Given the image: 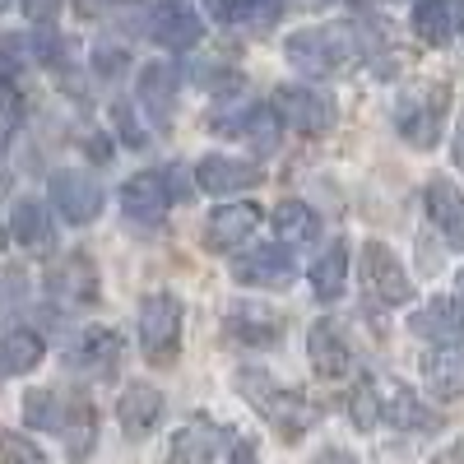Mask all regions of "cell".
<instances>
[{"label":"cell","mask_w":464,"mask_h":464,"mask_svg":"<svg viewBox=\"0 0 464 464\" xmlns=\"http://www.w3.org/2000/svg\"><path fill=\"white\" fill-rule=\"evenodd\" d=\"M269 223H275V232L284 242H312V237H321V214L306 209L302 200H284L275 214H269Z\"/></svg>","instance_id":"cell-28"},{"label":"cell","mask_w":464,"mask_h":464,"mask_svg":"<svg viewBox=\"0 0 464 464\" xmlns=\"http://www.w3.org/2000/svg\"><path fill=\"white\" fill-rule=\"evenodd\" d=\"M14 126H19V116H14V107H0V149L10 144V135H14Z\"/></svg>","instance_id":"cell-37"},{"label":"cell","mask_w":464,"mask_h":464,"mask_svg":"<svg viewBox=\"0 0 464 464\" xmlns=\"http://www.w3.org/2000/svg\"><path fill=\"white\" fill-rule=\"evenodd\" d=\"M172 205V177L168 172H135L121 186V209L135 223H159Z\"/></svg>","instance_id":"cell-12"},{"label":"cell","mask_w":464,"mask_h":464,"mask_svg":"<svg viewBox=\"0 0 464 464\" xmlns=\"http://www.w3.org/2000/svg\"><path fill=\"white\" fill-rule=\"evenodd\" d=\"M422 205H428V218L446 237V246L464 251V190H455L446 177H437V181H428V190H422Z\"/></svg>","instance_id":"cell-17"},{"label":"cell","mask_w":464,"mask_h":464,"mask_svg":"<svg viewBox=\"0 0 464 464\" xmlns=\"http://www.w3.org/2000/svg\"><path fill=\"white\" fill-rule=\"evenodd\" d=\"M116 418H121V428H126V437H149L153 428H159V418H163V395L153 391V385H144V381H135V385H126L121 391V400H116Z\"/></svg>","instance_id":"cell-20"},{"label":"cell","mask_w":464,"mask_h":464,"mask_svg":"<svg viewBox=\"0 0 464 464\" xmlns=\"http://www.w3.org/2000/svg\"><path fill=\"white\" fill-rule=\"evenodd\" d=\"M43 353H47V343H43V334H33V330L0 334V372H5V376L33 372L37 362H43Z\"/></svg>","instance_id":"cell-26"},{"label":"cell","mask_w":464,"mask_h":464,"mask_svg":"<svg viewBox=\"0 0 464 464\" xmlns=\"http://www.w3.org/2000/svg\"><path fill=\"white\" fill-rule=\"evenodd\" d=\"M343 279H348V246L334 242V246H325V256L312 265V293H316L321 302H334V297L343 293Z\"/></svg>","instance_id":"cell-29"},{"label":"cell","mask_w":464,"mask_h":464,"mask_svg":"<svg viewBox=\"0 0 464 464\" xmlns=\"http://www.w3.org/2000/svg\"><path fill=\"white\" fill-rule=\"evenodd\" d=\"M227 464H260L256 441L251 437H237V441H232V450H227Z\"/></svg>","instance_id":"cell-35"},{"label":"cell","mask_w":464,"mask_h":464,"mask_svg":"<svg viewBox=\"0 0 464 464\" xmlns=\"http://www.w3.org/2000/svg\"><path fill=\"white\" fill-rule=\"evenodd\" d=\"M140 348L153 367L177 362L181 348V302L172 293H149L140 306Z\"/></svg>","instance_id":"cell-3"},{"label":"cell","mask_w":464,"mask_h":464,"mask_svg":"<svg viewBox=\"0 0 464 464\" xmlns=\"http://www.w3.org/2000/svg\"><path fill=\"white\" fill-rule=\"evenodd\" d=\"M275 111H279V121H288L302 135H330L334 116H339L334 98L321 93L316 84H284L275 93Z\"/></svg>","instance_id":"cell-5"},{"label":"cell","mask_w":464,"mask_h":464,"mask_svg":"<svg viewBox=\"0 0 464 464\" xmlns=\"http://www.w3.org/2000/svg\"><path fill=\"white\" fill-rule=\"evenodd\" d=\"M446 102H450V89H446V84L409 89V93L400 98V107H395L400 135H404L413 149H437L441 126H446Z\"/></svg>","instance_id":"cell-4"},{"label":"cell","mask_w":464,"mask_h":464,"mask_svg":"<svg viewBox=\"0 0 464 464\" xmlns=\"http://www.w3.org/2000/svg\"><path fill=\"white\" fill-rule=\"evenodd\" d=\"M376 395H381V422H391V428H400V432H422V437L441 428V413L422 404L404 381L376 376Z\"/></svg>","instance_id":"cell-7"},{"label":"cell","mask_w":464,"mask_h":464,"mask_svg":"<svg viewBox=\"0 0 464 464\" xmlns=\"http://www.w3.org/2000/svg\"><path fill=\"white\" fill-rule=\"evenodd\" d=\"M348 418H353L358 432L381 428V395H376V376H362L353 391H348Z\"/></svg>","instance_id":"cell-30"},{"label":"cell","mask_w":464,"mask_h":464,"mask_svg":"<svg viewBox=\"0 0 464 464\" xmlns=\"http://www.w3.org/2000/svg\"><path fill=\"white\" fill-rule=\"evenodd\" d=\"M65 362H70L74 372L107 376L116 362H121V334H116V330H107V325H93V330H84L80 339L70 343Z\"/></svg>","instance_id":"cell-18"},{"label":"cell","mask_w":464,"mask_h":464,"mask_svg":"<svg viewBox=\"0 0 464 464\" xmlns=\"http://www.w3.org/2000/svg\"><path fill=\"white\" fill-rule=\"evenodd\" d=\"M260 181V168L246 159H232V153H209L196 168V186L205 196H232V190H251Z\"/></svg>","instance_id":"cell-16"},{"label":"cell","mask_w":464,"mask_h":464,"mask_svg":"<svg viewBox=\"0 0 464 464\" xmlns=\"http://www.w3.org/2000/svg\"><path fill=\"white\" fill-rule=\"evenodd\" d=\"M293 275H297V265L288 246H260L242 260H232V279L246 288H284L293 284Z\"/></svg>","instance_id":"cell-11"},{"label":"cell","mask_w":464,"mask_h":464,"mask_svg":"<svg viewBox=\"0 0 464 464\" xmlns=\"http://www.w3.org/2000/svg\"><path fill=\"white\" fill-rule=\"evenodd\" d=\"M306 362H312V372L325 376V381H339L348 372L353 353H348V339H343L339 321H316L306 330Z\"/></svg>","instance_id":"cell-15"},{"label":"cell","mask_w":464,"mask_h":464,"mask_svg":"<svg viewBox=\"0 0 464 464\" xmlns=\"http://www.w3.org/2000/svg\"><path fill=\"white\" fill-rule=\"evenodd\" d=\"M24 14H28L33 24H52V19L61 14V0H24Z\"/></svg>","instance_id":"cell-34"},{"label":"cell","mask_w":464,"mask_h":464,"mask_svg":"<svg viewBox=\"0 0 464 464\" xmlns=\"http://www.w3.org/2000/svg\"><path fill=\"white\" fill-rule=\"evenodd\" d=\"M409 325H413V334H422V339H446V343L464 334V269L455 275V284L446 288V297L428 302Z\"/></svg>","instance_id":"cell-10"},{"label":"cell","mask_w":464,"mask_h":464,"mask_svg":"<svg viewBox=\"0 0 464 464\" xmlns=\"http://www.w3.org/2000/svg\"><path fill=\"white\" fill-rule=\"evenodd\" d=\"M111 126L121 130V140H126V144H144V130L135 126V116H130V107H126V102H116V107H111Z\"/></svg>","instance_id":"cell-33"},{"label":"cell","mask_w":464,"mask_h":464,"mask_svg":"<svg viewBox=\"0 0 464 464\" xmlns=\"http://www.w3.org/2000/svg\"><path fill=\"white\" fill-rule=\"evenodd\" d=\"M223 334H227L232 343H242V348H269V343H279L284 321L269 312V306L237 302V306L227 312V321H223Z\"/></svg>","instance_id":"cell-14"},{"label":"cell","mask_w":464,"mask_h":464,"mask_svg":"<svg viewBox=\"0 0 464 464\" xmlns=\"http://www.w3.org/2000/svg\"><path fill=\"white\" fill-rule=\"evenodd\" d=\"M422 376H428V385L441 395V400H459L464 395V343H441L432 348L428 358H422Z\"/></svg>","instance_id":"cell-22"},{"label":"cell","mask_w":464,"mask_h":464,"mask_svg":"<svg viewBox=\"0 0 464 464\" xmlns=\"http://www.w3.org/2000/svg\"><path fill=\"white\" fill-rule=\"evenodd\" d=\"M177 89H181V80H177V70H172L168 61H153V65L140 70V107H144L159 126L172 121V111H177Z\"/></svg>","instance_id":"cell-21"},{"label":"cell","mask_w":464,"mask_h":464,"mask_svg":"<svg viewBox=\"0 0 464 464\" xmlns=\"http://www.w3.org/2000/svg\"><path fill=\"white\" fill-rule=\"evenodd\" d=\"M284 56H288V65L297 74L321 80V74H334L343 65H353L362 56V43H358V28L321 24V28H297L288 43H284Z\"/></svg>","instance_id":"cell-2"},{"label":"cell","mask_w":464,"mask_h":464,"mask_svg":"<svg viewBox=\"0 0 464 464\" xmlns=\"http://www.w3.org/2000/svg\"><path fill=\"white\" fill-rule=\"evenodd\" d=\"M260 218H265V209L251 205V200H237V205L214 209L209 223H205V246H209V251H237L251 232L260 227Z\"/></svg>","instance_id":"cell-13"},{"label":"cell","mask_w":464,"mask_h":464,"mask_svg":"<svg viewBox=\"0 0 464 464\" xmlns=\"http://www.w3.org/2000/svg\"><path fill=\"white\" fill-rule=\"evenodd\" d=\"M47 190L65 223H93L102 214V186L84 172H56Z\"/></svg>","instance_id":"cell-8"},{"label":"cell","mask_w":464,"mask_h":464,"mask_svg":"<svg viewBox=\"0 0 464 464\" xmlns=\"http://www.w3.org/2000/svg\"><path fill=\"white\" fill-rule=\"evenodd\" d=\"M5 5H10V0H0V10H5Z\"/></svg>","instance_id":"cell-40"},{"label":"cell","mask_w":464,"mask_h":464,"mask_svg":"<svg viewBox=\"0 0 464 464\" xmlns=\"http://www.w3.org/2000/svg\"><path fill=\"white\" fill-rule=\"evenodd\" d=\"M321 464H358V459H353V455H343V450H325Z\"/></svg>","instance_id":"cell-39"},{"label":"cell","mask_w":464,"mask_h":464,"mask_svg":"<svg viewBox=\"0 0 464 464\" xmlns=\"http://www.w3.org/2000/svg\"><path fill=\"white\" fill-rule=\"evenodd\" d=\"M47 293H52L56 302H65V306H93V302H98V265H93L84 251L65 256L61 265H52Z\"/></svg>","instance_id":"cell-9"},{"label":"cell","mask_w":464,"mask_h":464,"mask_svg":"<svg viewBox=\"0 0 464 464\" xmlns=\"http://www.w3.org/2000/svg\"><path fill=\"white\" fill-rule=\"evenodd\" d=\"M237 391H242V400L269 422V428L284 432V437L312 432L316 418H321V409L306 400L302 391H288V385H279L269 372H256V367H242V372H237Z\"/></svg>","instance_id":"cell-1"},{"label":"cell","mask_w":464,"mask_h":464,"mask_svg":"<svg viewBox=\"0 0 464 464\" xmlns=\"http://www.w3.org/2000/svg\"><path fill=\"white\" fill-rule=\"evenodd\" d=\"M409 28H413L418 43H428V47H446V43H450V33H455V14H450L446 0H413Z\"/></svg>","instance_id":"cell-24"},{"label":"cell","mask_w":464,"mask_h":464,"mask_svg":"<svg viewBox=\"0 0 464 464\" xmlns=\"http://www.w3.org/2000/svg\"><path fill=\"white\" fill-rule=\"evenodd\" d=\"M111 5H121V0H74V10H80V14H102Z\"/></svg>","instance_id":"cell-38"},{"label":"cell","mask_w":464,"mask_h":464,"mask_svg":"<svg viewBox=\"0 0 464 464\" xmlns=\"http://www.w3.org/2000/svg\"><path fill=\"white\" fill-rule=\"evenodd\" d=\"M209 5V14L218 19V24H242L251 10H256V0H205Z\"/></svg>","instance_id":"cell-32"},{"label":"cell","mask_w":464,"mask_h":464,"mask_svg":"<svg viewBox=\"0 0 464 464\" xmlns=\"http://www.w3.org/2000/svg\"><path fill=\"white\" fill-rule=\"evenodd\" d=\"M80 400V395H74ZM74 400H65L61 391H28L24 395V418L28 428H43V432H65V422L74 413Z\"/></svg>","instance_id":"cell-25"},{"label":"cell","mask_w":464,"mask_h":464,"mask_svg":"<svg viewBox=\"0 0 464 464\" xmlns=\"http://www.w3.org/2000/svg\"><path fill=\"white\" fill-rule=\"evenodd\" d=\"M362 288L376 306H404L413 302V279L404 275L400 256L385 242H367L362 246Z\"/></svg>","instance_id":"cell-6"},{"label":"cell","mask_w":464,"mask_h":464,"mask_svg":"<svg viewBox=\"0 0 464 464\" xmlns=\"http://www.w3.org/2000/svg\"><path fill=\"white\" fill-rule=\"evenodd\" d=\"M149 33H153V43L168 47V52H190V47L205 43V19L186 5H163L149 19Z\"/></svg>","instance_id":"cell-19"},{"label":"cell","mask_w":464,"mask_h":464,"mask_svg":"<svg viewBox=\"0 0 464 464\" xmlns=\"http://www.w3.org/2000/svg\"><path fill=\"white\" fill-rule=\"evenodd\" d=\"M214 450H218V428L209 418H196V422H186V428L172 437L168 464H209Z\"/></svg>","instance_id":"cell-23"},{"label":"cell","mask_w":464,"mask_h":464,"mask_svg":"<svg viewBox=\"0 0 464 464\" xmlns=\"http://www.w3.org/2000/svg\"><path fill=\"white\" fill-rule=\"evenodd\" d=\"M10 232H14V242H24L28 251L52 246V218H47V209L37 200H19L10 209Z\"/></svg>","instance_id":"cell-27"},{"label":"cell","mask_w":464,"mask_h":464,"mask_svg":"<svg viewBox=\"0 0 464 464\" xmlns=\"http://www.w3.org/2000/svg\"><path fill=\"white\" fill-rule=\"evenodd\" d=\"M93 65H98V70H121V65H126V52H116V47H98V52H93Z\"/></svg>","instance_id":"cell-36"},{"label":"cell","mask_w":464,"mask_h":464,"mask_svg":"<svg viewBox=\"0 0 464 464\" xmlns=\"http://www.w3.org/2000/svg\"><path fill=\"white\" fill-rule=\"evenodd\" d=\"M0 464H47V455L19 432H0Z\"/></svg>","instance_id":"cell-31"}]
</instances>
